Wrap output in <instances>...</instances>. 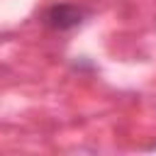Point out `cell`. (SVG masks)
<instances>
[{
    "label": "cell",
    "mask_w": 156,
    "mask_h": 156,
    "mask_svg": "<svg viewBox=\"0 0 156 156\" xmlns=\"http://www.w3.org/2000/svg\"><path fill=\"white\" fill-rule=\"evenodd\" d=\"M83 15H85V12H83L78 5H71V2H56V5H51V7L46 10L44 20H46L49 27H54V29H58V32H66V29L78 27V24L83 22Z\"/></svg>",
    "instance_id": "obj_1"
}]
</instances>
